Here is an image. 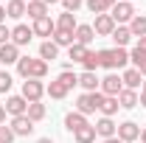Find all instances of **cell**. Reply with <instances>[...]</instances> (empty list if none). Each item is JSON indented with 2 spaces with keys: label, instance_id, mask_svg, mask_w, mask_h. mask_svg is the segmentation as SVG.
I'll list each match as a JSON object with an SVG mask.
<instances>
[{
  "label": "cell",
  "instance_id": "6da1fadb",
  "mask_svg": "<svg viewBox=\"0 0 146 143\" xmlns=\"http://www.w3.org/2000/svg\"><path fill=\"white\" fill-rule=\"evenodd\" d=\"M17 73H20V79H45L48 76V62L34 59V56H20Z\"/></svg>",
  "mask_w": 146,
  "mask_h": 143
},
{
  "label": "cell",
  "instance_id": "4fadbf2b",
  "mask_svg": "<svg viewBox=\"0 0 146 143\" xmlns=\"http://www.w3.org/2000/svg\"><path fill=\"white\" fill-rule=\"evenodd\" d=\"M31 31H34V36H54V31H56V23L51 17H39V20H34V25H31Z\"/></svg>",
  "mask_w": 146,
  "mask_h": 143
},
{
  "label": "cell",
  "instance_id": "7a4b0ae2",
  "mask_svg": "<svg viewBox=\"0 0 146 143\" xmlns=\"http://www.w3.org/2000/svg\"><path fill=\"white\" fill-rule=\"evenodd\" d=\"M127 62H129V54L124 48H104V51H98V65L107 68V70H121V68H127Z\"/></svg>",
  "mask_w": 146,
  "mask_h": 143
},
{
  "label": "cell",
  "instance_id": "f907efd6",
  "mask_svg": "<svg viewBox=\"0 0 146 143\" xmlns=\"http://www.w3.org/2000/svg\"><path fill=\"white\" fill-rule=\"evenodd\" d=\"M25 3H28V0H25Z\"/></svg>",
  "mask_w": 146,
  "mask_h": 143
},
{
  "label": "cell",
  "instance_id": "c3c4849f",
  "mask_svg": "<svg viewBox=\"0 0 146 143\" xmlns=\"http://www.w3.org/2000/svg\"><path fill=\"white\" fill-rule=\"evenodd\" d=\"M141 93H146V79H143V84H141Z\"/></svg>",
  "mask_w": 146,
  "mask_h": 143
},
{
  "label": "cell",
  "instance_id": "f35d334b",
  "mask_svg": "<svg viewBox=\"0 0 146 143\" xmlns=\"http://www.w3.org/2000/svg\"><path fill=\"white\" fill-rule=\"evenodd\" d=\"M141 54H146V36H138V45H135Z\"/></svg>",
  "mask_w": 146,
  "mask_h": 143
},
{
  "label": "cell",
  "instance_id": "2e32d148",
  "mask_svg": "<svg viewBox=\"0 0 146 143\" xmlns=\"http://www.w3.org/2000/svg\"><path fill=\"white\" fill-rule=\"evenodd\" d=\"M73 39H76L79 45H87V48H90V42L96 39L93 25H87V23H79V25H76V31H73Z\"/></svg>",
  "mask_w": 146,
  "mask_h": 143
},
{
  "label": "cell",
  "instance_id": "4316f807",
  "mask_svg": "<svg viewBox=\"0 0 146 143\" xmlns=\"http://www.w3.org/2000/svg\"><path fill=\"white\" fill-rule=\"evenodd\" d=\"M118 109H121V107H118V98H115V95H104V101H101L98 112H101L104 118H112V115H115Z\"/></svg>",
  "mask_w": 146,
  "mask_h": 143
},
{
  "label": "cell",
  "instance_id": "8992f818",
  "mask_svg": "<svg viewBox=\"0 0 146 143\" xmlns=\"http://www.w3.org/2000/svg\"><path fill=\"white\" fill-rule=\"evenodd\" d=\"M115 138H118V140H124V143L141 140V124H135V121H124V124H118Z\"/></svg>",
  "mask_w": 146,
  "mask_h": 143
},
{
  "label": "cell",
  "instance_id": "ac0fdd59",
  "mask_svg": "<svg viewBox=\"0 0 146 143\" xmlns=\"http://www.w3.org/2000/svg\"><path fill=\"white\" fill-rule=\"evenodd\" d=\"M98 84H101V79H98L96 73H90V70H82V73H79V87L84 90V93H96Z\"/></svg>",
  "mask_w": 146,
  "mask_h": 143
},
{
  "label": "cell",
  "instance_id": "bcb514c9",
  "mask_svg": "<svg viewBox=\"0 0 146 143\" xmlns=\"http://www.w3.org/2000/svg\"><path fill=\"white\" fill-rule=\"evenodd\" d=\"M141 143H146V129H141Z\"/></svg>",
  "mask_w": 146,
  "mask_h": 143
},
{
  "label": "cell",
  "instance_id": "f1b7e54d",
  "mask_svg": "<svg viewBox=\"0 0 146 143\" xmlns=\"http://www.w3.org/2000/svg\"><path fill=\"white\" fill-rule=\"evenodd\" d=\"M87 54H90V48H87V45H79V42H73L70 48H68V59H70V62H84Z\"/></svg>",
  "mask_w": 146,
  "mask_h": 143
},
{
  "label": "cell",
  "instance_id": "7dc6e473",
  "mask_svg": "<svg viewBox=\"0 0 146 143\" xmlns=\"http://www.w3.org/2000/svg\"><path fill=\"white\" fill-rule=\"evenodd\" d=\"M42 3H48V6H54V3H62V0H42Z\"/></svg>",
  "mask_w": 146,
  "mask_h": 143
},
{
  "label": "cell",
  "instance_id": "8fae6325",
  "mask_svg": "<svg viewBox=\"0 0 146 143\" xmlns=\"http://www.w3.org/2000/svg\"><path fill=\"white\" fill-rule=\"evenodd\" d=\"M93 126H96V135L104 138V140H107V138H115V132H118V124H115L112 118H104V115H101Z\"/></svg>",
  "mask_w": 146,
  "mask_h": 143
},
{
  "label": "cell",
  "instance_id": "52a82bcc",
  "mask_svg": "<svg viewBox=\"0 0 146 143\" xmlns=\"http://www.w3.org/2000/svg\"><path fill=\"white\" fill-rule=\"evenodd\" d=\"M98 90H101L104 95H115V98H118V93L124 90V81H121V76H118V73H107V76L101 79Z\"/></svg>",
  "mask_w": 146,
  "mask_h": 143
},
{
  "label": "cell",
  "instance_id": "30bf717a",
  "mask_svg": "<svg viewBox=\"0 0 146 143\" xmlns=\"http://www.w3.org/2000/svg\"><path fill=\"white\" fill-rule=\"evenodd\" d=\"M31 39H34V31H31V25H23V23H20V25H14V28H11V42H14L17 48L28 45Z\"/></svg>",
  "mask_w": 146,
  "mask_h": 143
},
{
  "label": "cell",
  "instance_id": "d4e9b609",
  "mask_svg": "<svg viewBox=\"0 0 146 143\" xmlns=\"http://www.w3.org/2000/svg\"><path fill=\"white\" fill-rule=\"evenodd\" d=\"M76 25H79V23H76V14H70V11H62V14H59V17H56V28H59V31H76Z\"/></svg>",
  "mask_w": 146,
  "mask_h": 143
},
{
  "label": "cell",
  "instance_id": "603a6c76",
  "mask_svg": "<svg viewBox=\"0 0 146 143\" xmlns=\"http://www.w3.org/2000/svg\"><path fill=\"white\" fill-rule=\"evenodd\" d=\"M68 93H70V90L65 87L59 79H54L51 84H45V95H51L54 101H62V98H68Z\"/></svg>",
  "mask_w": 146,
  "mask_h": 143
},
{
  "label": "cell",
  "instance_id": "f546056e",
  "mask_svg": "<svg viewBox=\"0 0 146 143\" xmlns=\"http://www.w3.org/2000/svg\"><path fill=\"white\" fill-rule=\"evenodd\" d=\"M129 31L132 36H146V14H135L129 23Z\"/></svg>",
  "mask_w": 146,
  "mask_h": 143
},
{
  "label": "cell",
  "instance_id": "ab89813d",
  "mask_svg": "<svg viewBox=\"0 0 146 143\" xmlns=\"http://www.w3.org/2000/svg\"><path fill=\"white\" fill-rule=\"evenodd\" d=\"M0 124H6V107L0 104Z\"/></svg>",
  "mask_w": 146,
  "mask_h": 143
},
{
  "label": "cell",
  "instance_id": "44dd1931",
  "mask_svg": "<svg viewBox=\"0 0 146 143\" xmlns=\"http://www.w3.org/2000/svg\"><path fill=\"white\" fill-rule=\"evenodd\" d=\"M25 14L31 20L48 17V3H42V0H28V3H25Z\"/></svg>",
  "mask_w": 146,
  "mask_h": 143
},
{
  "label": "cell",
  "instance_id": "f6af8a7d",
  "mask_svg": "<svg viewBox=\"0 0 146 143\" xmlns=\"http://www.w3.org/2000/svg\"><path fill=\"white\" fill-rule=\"evenodd\" d=\"M36 143H54V140H51V138H39Z\"/></svg>",
  "mask_w": 146,
  "mask_h": 143
},
{
  "label": "cell",
  "instance_id": "d6a6232c",
  "mask_svg": "<svg viewBox=\"0 0 146 143\" xmlns=\"http://www.w3.org/2000/svg\"><path fill=\"white\" fill-rule=\"evenodd\" d=\"M56 79H59V81H62V84H65L68 90H73L76 84H79V76H76L73 70H62L59 76H56Z\"/></svg>",
  "mask_w": 146,
  "mask_h": 143
},
{
  "label": "cell",
  "instance_id": "4dcf8cb0",
  "mask_svg": "<svg viewBox=\"0 0 146 143\" xmlns=\"http://www.w3.org/2000/svg\"><path fill=\"white\" fill-rule=\"evenodd\" d=\"M45 112H48V109H45V104H42V101H34V104H28V109H25V115H28L34 124L45 118Z\"/></svg>",
  "mask_w": 146,
  "mask_h": 143
},
{
  "label": "cell",
  "instance_id": "ba28073f",
  "mask_svg": "<svg viewBox=\"0 0 146 143\" xmlns=\"http://www.w3.org/2000/svg\"><path fill=\"white\" fill-rule=\"evenodd\" d=\"M11 132L17 135V138H28L31 132H34V121L28 118V115H17V118H11Z\"/></svg>",
  "mask_w": 146,
  "mask_h": 143
},
{
  "label": "cell",
  "instance_id": "9a60e30c",
  "mask_svg": "<svg viewBox=\"0 0 146 143\" xmlns=\"http://www.w3.org/2000/svg\"><path fill=\"white\" fill-rule=\"evenodd\" d=\"M138 104H141L138 90H127V87H124L121 93H118V107H121V109H135Z\"/></svg>",
  "mask_w": 146,
  "mask_h": 143
},
{
  "label": "cell",
  "instance_id": "cb8c5ba5",
  "mask_svg": "<svg viewBox=\"0 0 146 143\" xmlns=\"http://www.w3.org/2000/svg\"><path fill=\"white\" fill-rule=\"evenodd\" d=\"M56 56H59L56 42H54V39H45V42L39 45V59H42V62H54Z\"/></svg>",
  "mask_w": 146,
  "mask_h": 143
},
{
  "label": "cell",
  "instance_id": "3957f363",
  "mask_svg": "<svg viewBox=\"0 0 146 143\" xmlns=\"http://www.w3.org/2000/svg\"><path fill=\"white\" fill-rule=\"evenodd\" d=\"M101 101H104V93H101V90H96V93H82V95L76 98V112L93 115V112H98Z\"/></svg>",
  "mask_w": 146,
  "mask_h": 143
},
{
  "label": "cell",
  "instance_id": "74e56055",
  "mask_svg": "<svg viewBox=\"0 0 146 143\" xmlns=\"http://www.w3.org/2000/svg\"><path fill=\"white\" fill-rule=\"evenodd\" d=\"M6 42H11V28H6V23L0 25V45H6Z\"/></svg>",
  "mask_w": 146,
  "mask_h": 143
},
{
  "label": "cell",
  "instance_id": "1f68e13d",
  "mask_svg": "<svg viewBox=\"0 0 146 143\" xmlns=\"http://www.w3.org/2000/svg\"><path fill=\"white\" fill-rule=\"evenodd\" d=\"M54 42H56V48H70L76 39H73L70 31H59V28H56L54 31Z\"/></svg>",
  "mask_w": 146,
  "mask_h": 143
},
{
  "label": "cell",
  "instance_id": "ee69618b",
  "mask_svg": "<svg viewBox=\"0 0 146 143\" xmlns=\"http://www.w3.org/2000/svg\"><path fill=\"white\" fill-rule=\"evenodd\" d=\"M141 107H146V93H141Z\"/></svg>",
  "mask_w": 146,
  "mask_h": 143
},
{
  "label": "cell",
  "instance_id": "d6986e66",
  "mask_svg": "<svg viewBox=\"0 0 146 143\" xmlns=\"http://www.w3.org/2000/svg\"><path fill=\"white\" fill-rule=\"evenodd\" d=\"M82 126H87V115H82V112H76V109L65 115V129H68L70 135H73V132H79Z\"/></svg>",
  "mask_w": 146,
  "mask_h": 143
},
{
  "label": "cell",
  "instance_id": "60d3db41",
  "mask_svg": "<svg viewBox=\"0 0 146 143\" xmlns=\"http://www.w3.org/2000/svg\"><path fill=\"white\" fill-rule=\"evenodd\" d=\"M6 23V6H0V25Z\"/></svg>",
  "mask_w": 146,
  "mask_h": 143
},
{
  "label": "cell",
  "instance_id": "836d02e7",
  "mask_svg": "<svg viewBox=\"0 0 146 143\" xmlns=\"http://www.w3.org/2000/svg\"><path fill=\"white\" fill-rule=\"evenodd\" d=\"M82 65H84V70L96 73V70H98V68H101V65H98V51H90V54H87V59H84Z\"/></svg>",
  "mask_w": 146,
  "mask_h": 143
},
{
  "label": "cell",
  "instance_id": "e0dca14e",
  "mask_svg": "<svg viewBox=\"0 0 146 143\" xmlns=\"http://www.w3.org/2000/svg\"><path fill=\"white\" fill-rule=\"evenodd\" d=\"M121 81H124V87H127V90H138L141 84H143V76H141L138 68H127V70L121 73Z\"/></svg>",
  "mask_w": 146,
  "mask_h": 143
},
{
  "label": "cell",
  "instance_id": "7402d4cb",
  "mask_svg": "<svg viewBox=\"0 0 146 143\" xmlns=\"http://www.w3.org/2000/svg\"><path fill=\"white\" fill-rule=\"evenodd\" d=\"M112 42H115V48H127L129 39H132V31H129V25H115V31H112Z\"/></svg>",
  "mask_w": 146,
  "mask_h": 143
},
{
  "label": "cell",
  "instance_id": "5b68a950",
  "mask_svg": "<svg viewBox=\"0 0 146 143\" xmlns=\"http://www.w3.org/2000/svg\"><path fill=\"white\" fill-rule=\"evenodd\" d=\"M28 104H34V101H42V95H45V84H42V79H25L23 81V93H20Z\"/></svg>",
  "mask_w": 146,
  "mask_h": 143
},
{
  "label": "cell",
  "instance_id": "8d00e7d4",
  "mask_svg": "<svg viewBox=\"0 0 146 143\" xmlns=\"http://www.w3.org/2000/svg\"><path fill=\"white\" fill-rule=\"evenodd\" d=\"M62 6H65V11H70V14H76L82 6H84V0H62Z\"/></svg>",
  "mask_w": 146,
  "mask_h": 143
},
{
  "label": "cell",
  "instance_id": "7bdbcfd3",
  "mask_svg": "<svg viewBox=\"0 0 146 143\" xmlns=\"http://www.w3.org/2000/svg\"><path fill=\"white\" fill-rule=\"evenodd\" d=\"M104 143H124V140H118V138H107Z\"/></svg>",
  "mask_w": 146,
  "mask_h": 143
},
{
  "label": "cell",
  "instance_id": "681fc988",
  "mask_svg": "<svg viewBox=\"0 0 146 143\" xmlns=\"http://www.w3.org/2000/svg\"><path fill=\"white\" fill-rule=\"evenodd\" d=\"M121 3H135V0H121Z\"/></svg>",
  "mask_w": 146,
  "mask_h": 143
},
{
  "label": "cell",
  "instance_id": "277c9868",
  "mask_svg": "<svg viewBox=\"0 0 146 143\" xmlns=\"http://www.w3.org/2000/svg\"><path fill=\"white\" fill-rule=\"evenodd\" d=\"M135 14H138V11H135V6H132V3H121V0L110 9V17L115 20V25H129Z\"/></svg>",
  "mask_w": 146,
  "mask_h": 143
},
{
  "label": "cell",
  "instance_id": "484cf974",
  "mask_svg": "<svg viewBox=\"0 0 146 143\" xmlns=\"http://www.w3.org/2000/svg\"><path fill=\"white\" fill-rule=\"evenodd\" d=\"M96 138H98V135H96V126H93V124L82 126L79 132H73V140H76V143H96Z\"/></svg>",
  "mask_w": 146,
  "mask_h": 143
},
{
  "label": "cell",
  "instance_id": "d590c367",
  "mask_svg": "<svg viewBox=\"0 0 146 143\" xmlns=\"http://www.w3.org/2000/svg\"><path fill=\"white\" fill-rule=\"evenodd\" d=\"M14 132H11V126H6V124H0V143H14Z\"/></svg>",
  "mask_w": 146,
  "mask_h": 143
},
{
  "label": "cell",
  "instance_id": "b9f144b4",
  "mask_svg": "<svg viewBox=\"0 0 146 143\" xmlns=\"http://www.w3.org/2000/svg\"><path fill=\"white\" fill-rule=\"evenodd\" d=\"M138 70H141V76H143V79H146V62H143V65H141V68H138Z\"/></svg>",
  "mask_w": 146,
  "mask_h": 143
},
{
  "label": "cell",
  "instance_id": "ffe728a7",
  "mask_svg": "<svg viewBox=\"0 0 146 143\" xmlns=\"http://www.w3.org/2000/svg\"><path fill=\"white\" fill-rule=\"evenodd\" d=\"M115 3H118V0H84L87 11H90V14H96V17H98V14H107Z\"/></svg>",
  "mask_w": 146,
  "mask_h": 143
},
{
  "label": "cell",
  "instance_id": "9c48e42d",
  "mask_svg": "<svg viewBox=\"0 0 146 143\" xmlns=\"http://www.w3.org/2000/svg\"><path fill=\"white\" fill-rule=\"evenodd\" d=\"M3 107H6V112H9L11 118H17V115H25V109H28V101H25L23 95H9Z\"/></svg>",
  "mask_w": 146,
  "mask_h": 143
},
{
  "label": "cell",
  "instance_id": "5bb4252c",
  "mask_svg": "<svg viewBox=\"0 0 146 143\" xmlns=\"http://www.w3.org/2000/svg\"><path fill=\"white\" fill-rule=\"evenodd\" d=\"M0 62H3L6 68L20 62V48L14 45V42H6V45H0Z\"/></svg>",
  "mask_w": 146,
  "mask_h": 143
},
{
  "label": "cell",
  "instance_id": "83f0119b",
  "mask_svg": "<svg viewBox=\"0 0 146 143\" xmlns=\"http://www.w3.org/2000/svg\"><path fill=\"white\" fill-rule=\"evenodd\" d=\"M23 14H25V0H9L6 3V17L20 20Z\"/></svg>",
  "mask_w": 146,
  "mask_h": 143
},
{
  "label": "cell",
  "instance_id": "e575fe53",
  "mask_svg": "<svg viewBox=\"0 0 146 143\" xmlns=\"http://www.w3.org/2000/svg\"><path fill=\"white\" fill-rule=\"evenodd\" d=\"M14 84V79H11V73L9 70H0V93H9Z\"/></svg>",
  "mask_w": 146,
  "mask_h": 143
},
{
  "label": "cell",
  "instance_id": "7c38bea8",
  "mask_svg": "<svg viewBox=\"0 0 146 143\" xmlns=\"http://www.w3.org/2000/svg\"><path fill=\"white\" fill-rule=\"evenodd\" d=\"M93 31H96V36H110L115 31V20L110 17V14H98L96 23H93Z\"/></svg>",
  "mask_w": 146,
  "mask_h": 143
}]
</instances>
